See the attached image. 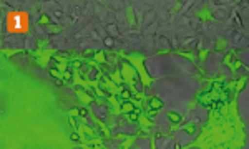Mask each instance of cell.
<instances>
[{
	"label": "cell",
	"mask_w": 249,
	"mask_h": 149,
	"mask_svg": "<svg viewBox=\"0 0 249 149\" xmlns=\"http://www.w3.org/2000/svg\"><path fill=\"white\" fill-rule=\"evenodd\" d=\"M7 27L10 32H25L29 28V17L22 12H12L7 18Z\"/></svg>",
	"instance_id": "obj_1"
}]
</instances>
